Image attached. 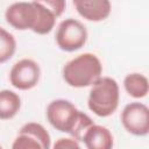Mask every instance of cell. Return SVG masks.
<instances>
[{
  "mask_svg": "<svg viewBox=\"0 0 149 149\" xmlns=\"http://www.w3.org/2000/svg\"><path fill=\"white\" fill-rule=\"evenodd\" d=\"M47 119L56 130L69 134L78 142L84 132L94 123L87 114L65 99H56L48 105Z\"/></svg>",
  "mask_w": 149,
  "mask_h": 149,
  "instance_id": "6da1fadb",
  "label": "cell"
},
{
  "mask_svg": "<svg viewBox=\"0 0 149 149\" xmlns=\"http://www.w3.org/2000/svg\"><path fill=\"white\" fill-rule=\"evenodd\" d=\"M102 65L100 59L91 52L78 55L63 68V79L71 87H87L101 77Z\"/></svg>",
  "mask_w": 149,
  "mask_h": 149,
  "instance_id": "7a4b0ae2",
  "label": "cell"
},
{
  "mask_svg": "<svg viewBox=\"0 0 149 149\" xmlns=\"http://www.w3.org/2000/svg\"><path fill=\"white\" fill-rule=\"evenodd\" d=\"M91 86L87 99L90 111L100 118L112 115L116 111L120 100L118 81L111 77H100Z\"/></svg>",
  "mask_w": 149,
  "mask_h": 149,
  "instance_id": "3957f363",
  "label": "cell"
},
{
  "mask_svg": "<svg viewBox=\"0 0 149 149\" xmlns=\"http://www.w3.org/2000/svg\"><path fill=\"white\" fill-rule=\"evenodd\" d=\"M5 17L7 23L13 28L17 30L30 29L37 34L43 21V12L41 6L34 1H20L12 3L6 9Z\"/></svg>",
  "mask_w": 149,
  "mask_h": 149,
  "instance_id": "277c9868",
  "label": "cell"
},
{
  "mask_svg": "<svg viewBox=\"0 0 149 149\" xmlns=\"http://www.w3.org/2000/svg\"><path fill=\"white\" fill-rule=\"evenodd\" d=\"M87 41L86 27L76 19L63 20L56 31V43L59 49L71 52L79 50Z\"/></svg>",
  "mask_w": 149,
  "mask_h": 149,
  "instance_id": "5b68a950",
  "label": "cell"
},
{
  "mask_svg": "<svg viewBox=\"0 0 149 149\" xmlns=\"http://www.w3.org/2000/svg\"><path fill=\"white\" fill-rule=\"evenodd\" d=\"M121 123L125 129L135 136H146L149 133V109L142 102H130L121 112Z\"/></svg>",
  "mask_w": 149,
  "mask_h": 149,
  "instance_id": "8992f818",
  "label": "cell"
},
{
  "mask_svg": "<svg viewBox=\"0 0 149 149\" xmlns=\"http://www.w3.org/2000/svg\"><path fill=\"white\" fill-rule=\"evenodd\" d=\"M40 65L30 58L20 59L12 66L9 72L10 84L21 91H27L35 87L40 80Z\"/></svg>",
  "mask_w": 149,
  "mask_h": 149,
  "instance_id": "52a82bcc",
  "label": "cell"
},
{
  "mask_svg": "<svg viewBox=\"0 0 149 149\" xmlns=\"http://www.w3.org/2000/svg\"><path fill=\"white\" fill-rule=\"evenodd\" d=\"M78 14L87 21L99 22L111 14L109 0H72Z\"/></svg>",
  "mask_w": 149,
  "mask_h": 149,
  "instance_id": "ba28073f",
  "label": "cell"
},
{
  "mask_svg": "<svg viewBox=\"0 0 149 149\" xmlns=\"http://www.w3.org/2000/svg\"><path fill=\"white\" fill-rule=\"evenodd\" d=\"M80 142L88 149H111L113 147V135L108 128L93 123L84 132Z\"/></svg>",
  "mask_w": 149,
  "mask_h": 149,
  "instance_id": "9c48e42d",
  "label": "cell"
},
{
  "mask_svg": "<svg viewBox=\"0 0 149 149\" xmlns=\"http://www.w3.org/2000/svg\"><path fill=\"white\" fill-rule=\"evenodd\" d=\"M21 108V98L10 90L0 91V120L14 118Z\"/></svg>",
  "mask_w": 149,
  "mask_h": 149,
  "instance_id": "30bf717a",
  "label": "cell"
},
{
  "mask_svg": "<svg viewBox=\"0 0 149 149\" xmlns=\"http://www.w3.org/2000/svg\"><path fill=\"white\" fill-rule=\"evenodd\" d=\"M123 86L126 92L136 99L144 98L149 91V83L147 77L137 72L127 74L123 79Z\"/></svg>",
  "mask_w": 149,
  "mask_h": 149,
  "instance_id": "8fae6325",
  "label": "cell"
},
{
  "mask_svg": "<svg viewBox=\"0 0 149 149\" xmlns=\"http://www.w3.org/2000/svg\"><path fill=\"white\" fill-rule=\"evenodd\" d=\"M19 133L26 134L29 137H31L33 140H35L41 146V149H48L51 146V140H50L49 133L42 125H40L37 122H28V123L23 125L21 127V129L19 130Z\"/></svg>",
  "mask_w": 149,
  "mask_h": 149,
  "instance_id": "7c38bea8",
  "label": "cell"
},
{
  "mask_svg": "<svg viewBox=\"0 0 149 149\" xmlns=\"http://www.w3.org/2000/svg\"><path fill=\"white\" fill-rule=\"evenodd\" d=\"M16 50V41L14 36L5 28L0 27V64L13 57Z\"/></svg>",
  "mask_w": 149,
  "mask_h": 149,
  "instance_id": "4fadbf2b",
  "label": "cell"
},
{
  "mask_svg": "<svg viewBox=\"0 0 149 149\" xmlns=\"http://www.w3.org/2000/svg\"><path fill=\"white\" fill-rule=\"evenodd\" d=\"M34 2L41 3L45 8H48L56 17H59L63 12L65 10L66 7V1L65 0H33Z\"/></svg>",
  "mask_w": 149,
  "mask_h": 149,
  "instance_id": "5bb4252c",
  "label": "cell"
},
{
  "mask_svg": "<svg viewBox=\"0 0 149 149\" xmlns=\"http://www.w3.org/2000/svg\"><path fill=\"white\" fill-rule=\"evenodd\" d=\"M80 146L78 143L77 140H74L73 137H70V139H58L55 144H54V148H76L78 149Z\"/></svg>",
  "mask_w": 149,
  "mask_h": 149,
  "instance_id": "9a60e30c",
  "label": "cell"
}]
</instances>
